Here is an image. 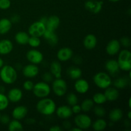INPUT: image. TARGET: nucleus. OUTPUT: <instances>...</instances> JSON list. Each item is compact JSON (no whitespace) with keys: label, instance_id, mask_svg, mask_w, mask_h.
<instances>
[{"label":"nucleus","instance_id":"1","mask_svg":"<svg viewBox=\"0 0 131 131\" xmlns=\"http://www.w3.org/2000/svg\"><path fill=\"white\" fill-rule=\"evenodd\" d=\"M36 108L38 112L45 116H50L56 111V105L52 99L42 98L37 102Z\"/></svg>","mask_w":131,"mask_h":131},{"label":"nucleus","instance_id":"2","mask_svg":"<svg viewBox=\"0 0 131 131\" xmlns=\"http://www.w3.org/2000/svg\"><path fill=\"white\" fill-rule=\"evenodd\" d=\"M0 78L5 84H12L16 81L17 73L15 68L11 65H3L0 70Z\"/></svg>","mask_w":131,"mask_h":131},{"label":"nucleus","instance_id":"3","mask_svg":"<svg viewBox=\"0 0 131 131\" xmlns=\"http://www.w3.org/2000/svg\"><path fill=\"white\" fill-rule=\"evenodd\" d=\"M118 56V63L120 70L129 72L131 69V52L127 49L119 51Z\"/></svg>","mask_w":131,"mask_h":131},{"label":"nucleus","instance_id":"4","mask_svg":"<svg viewBox=\"0 0 131 131\" xmlns=\"http://www.w3.org/2000/svg\"><path fill=\"white\" fill-rule=\"evenodd\" d=\"M93 80L95 85L101 89H106L112 84L111 76L104 72H99L95 74Z\"/></svg>","mask_w":131,"mask_h":131},{"label":"nucleus","instance_id":"5","mask_svg":"<svg viewBox=\"0 0 131 131\" xmlns=\"http://www.w3.org/2000/svg\"><path fill=\"white\" fill-rule=\"evenodd\" d=\"M51 87L49 84L44 81L38 82L34 84L33 91V94L38 98L42 99L47 97L51 93Z\"/></svg>","mask_w":131,"mask_h":131},{"label":"nucleus","instance_id":"6","mask_svg":"<svg viewBox=\"0 0 131 131\" xmlns=\"http://www.w3.org/2000/svg\"><path fill=\"white\" fill-rule=\"evenodd\" d=\"M52 89L56 96L63 97L67 91V84L66 81L61 78H56V79L52 81Z\"/></svg>","mask_w":131,"mask_h":131},{"label":"nucleus","instance_id":"7","mask_svg":"<svg viewBox=\"0 0 131 131\" xmlns=\"http://www.w3.org/2000/svg\"><path fill=\"white\" fill-rule=\"evenodd\" d=\"M74 122L78 127L82 130H86L92 126V121L91 118L86 114H77L74 118Z\"/></svg>","mask_w":131,"mask_h":131},{"label":"nucleus","instance_id":"8","mask_svg":"<svg viewBox=\"0 0 131 131\" xmlns=\"http://www.w3.org/2000/svg\"><path fill=\"white\" fill-rule=\"evenodd\" d=\"M46 30V25L41 23L40 20H38V21H36L31 24L28 29V34L29 35V36L40 38L41 37H43Z\"/></svg>","mask_w":131,"mask_h":131},{"label":"nucleus","instance_id":"9","mask_svg":"<svg viewBox=\"0 0 131 131\" xmlns=\"http://www.w3.org/2000/svg\"><path fill=\"white\" fill-rule=\"evenodd\" d=\"M104 2L97 0H88L84 3V7L88 11L93 14H97L102 10Z\"/></svg>","mask_w":131,"mask_h":131},{"label":"nucleus","instance_id":"10","mask_svg":"<svg viewBox=\"0 0 131 131\" xmlns=\"http://www.w3.org/2000/svg\"><path fill=\"white\" fill-rule=\"evenodd\" d=\"M26 58L31 63L38 65L43 61V55L38 50L31 49L27 52Z\"/></svg>","mask_w":131,"mask_h":131},{"label":"nucleus","instance_id":"11","mask_svg":"<svg viewBox=\"0 0 131 131\" xmlns=\"http://www.w3.org/2000/svg\"><path fill=\"white\" fill-rule=\"evenodd\" d=\"M120 47H121V44L120 41L116 39L111 40L106 46V52L110 56H115L118 53L120 50Z\"/></svg>","mask_w":131,"mask_h":131},{"label":"nucleus","instance_id":"12","mask_svg":"<svg viewBox=\"0 0 131 131\" xmlns=\"http://www.w3.org/2000/svg\"><path fill=\"white\" fill-rule=\"evenodd\" d=\"M39 73V69L37 65L31 63L26 65L23 69V74L26 78H33Z\"/></svg>","mask_w":131,"mask_h":131},{"label":"nucleus","instance_id":"13","mask_svg":"<svg viewBox=\"0 0 131 131\" xmlns=\"http://www.w3.org/2000/svg\"><path fill=\"white\" fill-rule=\"evenodd\" d=\"M74 88L78 93L81 94H84L89 90L90 85L88 82L84 79H77L74 84Z\"/></svg>","mask_w":131,"mask_h":131},{"label":"nucleus","instance_id":"14","mask_svg":"<svg viewBox=\"0 0 131 131\" xmlns=\"http://www.w3.org/2000/svg\"><path fill=\"white\" fill-rule=\"evenodd\" d=\"M55 112L59 118L64 119V120L69 118L73 115L71 107L69 106H64V105L60 106L57 109H56Z\"/></svg>","mask_w":131,"mask_h":131},{"label":"nucleus","instance_id":"15","mask_svg":"<svg viewBox=\"0 0 131 131\" xmlns=\"http://www.w3.org/2000/svg\"><path fill=\"white\" fill-rule=\"evenodd\" d=\"M23 95V93L21 90L18 88H14L9 90L7 97L10 102L17 103L22 99Z\"/></svg>","mask_w":131,"mask_h":131},{"label":"nucleus","instance_id":"16","mask_svg":"<svg viewBox=\"0 0 131 131\" xmlns=\"http://www.w3.org/2000/svg\"><path fill=\"white\" fill-rule=\"evenodd\" d=\"M73 51L69 47H62L57 52V58L60 61H67L72 58Z\"/></svg>","mask_w":131,"mask_h":131},{"label":"nucleus","instance_id":"17","mask_svg":"<svg viewBox=\"0 0 131 131\" xmlns=\"http://www.w3.org/2000/svg\"><path fill=\"white\" fill-rule=\"evenodd\" d=\"M28 110L26 106H19L15 107L12 112V116L14 119L20 120L24 119L28 114Z\"/></svg>","mask_w":131,"mask_h":131},{"label":"nucleus","instance_id":"18","mask_svg":"<svg viewBox=\"0 0 131 131\" xmlns=\"http://www.w3.org/2000/svg\"><path fill=\"white\" fill-rule=\"evenodd\" d=\"M60 19L59 17L56 15H51L47 17V20L46 24V29L55 31L60 26Z\"/></svg>","mask_w":131,"mask_h":131},{"label":"nucleus","instance_id":"19","mask_svg":"<svg viewBox=\"0 0 131 131\" xmlns=\"http://www.w3.org/2000/svg\"><path fill=\"white\" fill-rule=\"evenodd\" d=\"M14 45L8 39H3L0 40V54L6 55L12 51Z\"/></svg>","mask_w":131,"mask_h":131},{"label":"nucleus","instance_id":"20","mask_svg":"<svg viewBox=\"0 0 131 131\" xmlns=\"http://www.w3.org/2000/svg\"><path fill=\"white\" fill-rule=\"evenodd\" d=\"M105 67L109 74L112 75H115L118 74L120 70L117 60H110L106 61Z\"/></svg>","mask_w":131,"mask_h":131},{"label":"nucleus","instance_id":"21","mask_svg":"<svg viewBox=\"0 0 131 131\" xmlns=\"http://www.w3.org/2000/svg\"><path fill=\"white\" fill-rule=\"evenodd\" d=\"M105 90H105L104 94L106 97L107 101L114 102L118 99L120 93H119V91L118 90V89H116L115 87L110 86Z\"/></svg>","mask_w":131,"mask_h":131},{"label":"nucleus","instance_id":"22","mask_svg":"<svg viewBox=\"0 0 131 131\" xmlns=\"http://www.w3.org/2000/svg\"><path fill=\"white\" fill-rule=\"evenodd\" d=\"M97 37L93 34H88L84 37L83 40L84 47L88 50H92L97 46Z\"/></svg>","mask_w":131,"mask_h":131},{"label":"nucleus","instance_id":"23","mask_svg":"<svg viewBox=\"0 0 131 131\" xmlns=\"http://www.w3.org/2000/svg\"><path fill=\"white\" fill-rule=\"evenodd\" d=\"M43 37H44V38L50 46H55L58 43V37L55 31L46 29Z\"/></svg>","mask_w":131,"mask_h":131},{"label":"nucleus","instance_id":"24","mask_svg":"<svg viewBox=\"0 0 131 131\" xmlns=\"http://www.w3.org/2000/svg\"><path fill=\"white\" fill-rule=\"evenodd\" d=\"M50 72L54 78H60L62 73V67L59 61H54L50 65Z\"/></svg>","mask_w":131,"mask_h":131},{"label":"nucleus","instance_id":"25","mask_svg":"<svg viewBox=\"0 0 131 131\" xmlns=\"http://www.w3.org/2000/svg\"><path fill=\"white\" fill-rule=\"evenodd\" d=\"M12 26V23L10 19L3 18L0 19V35H5L8 33Z\"/></svg>","mask_w":131,"mask_h":131},{"label":"nucleus","instance_id":"26","mask_svg":"<svg viewBox=\"0 0 131 131\" xmlns=\"http://www.w3.org/2000/svg\"><path fill=\"white\" fill-rule=\"evenodd\" d=\"M123 111L120 108H114L111 110L109 114V118L112 122H117L120 121L123 117Z\"/></svg>","mask_w":131,"mask_h":131},{"label":"nucleus","instance_id":"27","mask_svg":"<svg viewBox=\"0 0 131 131\" xmlns=\"http://www.w3.org/2000/svg\"><path fill=\"white\" fill-rule=\"evenodd\" d=\"M29 37V35L26 32L19 31L15 34V40L19 45H26L28 44Z\"/></svg>","mask_w":131,"mask_h":131},{"label":"nucleus","instance_id":"28","mask_svg":"<svg viewBox=\"0 0 131 131\" xmlns=\"http://www.w3.org/2000/svg\"><path fill=\"white\" fill-rule=\"evenodd\" d=\"M67 75L70 79L77 80L81 77L82 71L79 67L74 66L70 67L67 69Z\"/></svg>","mask_w":131,"mask_h":131},{"label":"nucleus","instance_id":"29","mask_svg":"<svg viewBox=\"0 0 131 131\" xmlns=\"http://www.w3.org/2000/svg\"><path fill=\"white\" fill-rule=\"evenodd\" d=\"M107 125V123L104 119L99 118L92 124V128L95 131H102L104 130Z\"/></svg>","mask_w":131,"mask_h":131},{"label":"nucleus","instance_id":"30","mask_svg":"<svg viewBox=\"0 0 131 131\" xmlns=\"http://www.w3.org/2000/svg\"><path fill=\"white\" fill-rule=\"evenodd\" d=\"M8 129L10 131H22L24 129V127L19 120L14 119L10 120V122L8 123Z\"/></svg>","mask_w":131,"mask_h":131},{"label":"nucleus","instance_id":"31","mask_svg":"<svg viewBox=\"0 0 131 131\" xmlns=\"http://www.w3.org/2000/svg\"><path fill=\"white\" fill-rule=\"evenodd\" d=\"M128 83L129 81L127 80V79L125 77H122V78H117L114 81L113 85L116 89H123L128 85Z\"/></svg>","mask_w":131,"mask_h":131},{"label":"nucleus","instance_id":"32","mask_svg":"<svg viewBox=\"0 0 131 131\" xmlns=\"http://www.w3.org/2000/svg\"><path fill=\"white\" fill-rule=\"evenodd\" d=\"M93 106H94V102L93 100L91 99H86L82 102L81 104V111L86 113L92 110Z\"/></svg>","mask_w":131,"mask_h":131},{"label":"nucleus","instance_id":"33","mask_svg":"<svg viewBox=\"0 0 131 131\" xmlns=\"http://www.w3.org/2000/svg\"><path fill=\"white\" fill-rule=\"evenodd\" d=\"M92 100H93V102L97 105H102L107 102L104 94L102 93H100V92L93 95Z\"/></svg>","mask_w":131,"mask_h":131},{"label":"nucleus","instance_id":"34","mask_svg":"<svg viewBox=\"0 0 131 131\" xmlns=\"http://www.w3.org/2000/svg\"><path fill=\"white\" fill-rule=\"evenodd\" d=\"M8 99L7 95H5L4 93H0V111H3L6 110L9 105Z\"/></svg>","mask_w":131,"mask_h":131},{"label":"nucleus","instance_id":"35","mask_svg":"<svg viewBox=\"0 0 131 131\" xmlns=\"http://www.w3.org/2000/svg\"><path fill=\"white\" fill-rule=\"evenodd\" d=\"M40 43L41 40L39 37H33V36H30L29 37V40H28V44H29L31 47L37 48V47H39Z\"/></svg>","mask_w":131,"mask_h":131},{"label":"nucleus","instance_id":"36","mask_svg":"<svg viewBox=\"0 0 131 131\" xmlns=\"http://www.w3.org/2000/svg\"><path fill=\"white\" fill-rule=\"evenodd\" d=\"M67 102L69 106H72L78 104V98L75 93H70L67 96Z\"/></svg>","mask_w":131,"mask_h":131},{"label":"nucleus","instance_id":"37","mask_svg":"<svg viewBox=\"0 0 131 131\" xmlns=\"http://www.w3.org/2000/svg\"><path fill=\"white\" fill-rule=\"evenodd\" d=\"M93 113L99 118H102L105 116L106 111V110L103 107L101 106L100 105H98V106L94 107V108H93Z\"/></svg>","mask_w":131,"mask_h":131},{"label":"nucleus","instance_id":"38","mask_svg":"<svg viewBox=\"0 0 131 131\" xmlns=\"http://www.w3.org/2000/svg\"><path fill=\"white\" fill-rule=\"evenodd\" d=\"M11 6L10 0H0V9L1 10H7Z\"/></svg>","mask_w":131,"mask_h":131},{"label":"nucleus","instance_id":"39","mask_svg":"<svg viewBox=\"0 0 131 131\" xmlns=\"http://www.w3.org/2000/svg\"><path fill=\"white\" fill-rule=\"evenodd\" d=\"M120 43L122 46H123L125 47H129L131 45V41L129 37H124L120 39Z\"/></svg>","mask_w":131,"mask_h":131},{"label":"nucleus","instance_id":"40","mask_svg":"<svg viewBox=\"0 0 131 131\" xmlns=\"http://www.w3.org/2000/svg\"><path fill=\"white\" fill-rule=\"evenodd\" d=\"M34 83L31 81H26L24 83H23V88L26 91H31L33 90V86H34Z\"/></svg>","mask_w":131,"mask_h":131},{"label":"nucleus","instance_id":"41","mask_svg":"<svg viewBox=\"0 0 131 131\" xmlns=\"http://www.w3.org/2000/svg\"><path fill=\"white\" fill-rule=\"evenodd\" d=\"M53 75H52L51 72H46L43 74L42 75V79H43V81L46 82V83H49V82L52 81L53 80Z\"/></svg>","mask_w":131,"mask_h":131},{"label":"nucleus","instance_id":"42","mask_svg":"<svg viewBox=\"0 0 131 131\" xmlns=\"http://www.w3.org/2000/svg\"><path fill=\"white\" fill-rule=\"evenodd\" d=\"M10 121V117L8 116V115H3L1 116V118H0V122H1V124H5V125H6V124H8Z\"/></svg>","mask_w":131,"mask_h":131},{"label":"nucleus","instance_id":"43","mask_svg":"<svg viewBox=\"0 0 131 131\" xmlns=\"http://www.w3.org/2000/svg\"><path fill=\"white\" fill-rule=\"evenodd\" d=\"M71 109L72 111V113L74 114H79L80 113L81 111V106L80 105H78V104L72 106V107H71Z\"/></svg>","mask_w":131,"mask_h":131},{"label":"nucleus","instance_id":"44","mask_svg":"<svg viewBox=\"0 0 131 131\" xmlns=\"http://www.w3.org/2000/svg\"><path fill=\"white\" fill-rule=\"evenodd\" d=\"M19 20H20V16L18 15H17V14H15V15H12L11 17V19H10V21L12 22V23H18V22H19Z\"/></svg>","mask_w":131,"mask_h":131},{"label":"nucleus","instance_id":"45","mask_svg":"<svg viewBox=\"0 0 131 131\" xmlns=\"http://www.w3.org/2000/svg\"><path fill=\"white\" fill-rule=\"evenodd\" d=\"M63 127L65 129H69V130L72 127L71 123L69 121H64L63 122Z\"/></svg>","mask_w":131,"mask_h":131},{"label":"nucleus","instance_id":"46","mask_svg":"<svg viewBox=\"0 0 131 131\" xmlns=\"http://www.w3.org/2000/svg\"><path fill=\"white\" fill-rule=\"evenodd\" d=\"M50 131H62L63 129L58 125H54L49 128Z\"/></svg>","mask_w":131,"mask_h":131},{"label":"nucleus","instance_id":"47","mask_svg":"<svg viewBox=\"0 0 131 131\" xmlns=\"http://www.w3.org/2000/svg\"><path fill=\"white\" fill-rule=\"evenodd\" d=\"M73 61H74V62L75 63V64H80V63H81L83 60H82V58L80 57V56H76L74 58V59H73Z\"/></svg>","mask_w":131,"mask_h":131},{"label":"nucleus","instance_id":"48","mask_svg":"<svg viewBox=\"0 0 131 131\" xmlns=\"http://www.w3.org/2000/svg\"><path fill=\"white\" fill-rule=\"evenodd\" d=\"M47 17H42L40 19V21L41 23H43V24H44L45 25H46V22H47Z\"/></svg>","mask_w":131,"mask_h":131},{"label":"nucleus","instance_id":"49","mask_svg":"<svg viewBox=\"0 0 131 131\" xmlns=\"http://www.w3.org/2000/svg\"><path fill=\"white\" fill-rule=\"evenodd\" d=\"M69 130H70V131H82V130L80 129V128L78 127L77 126H76V127H73V128H72V129H69Z\"/></svg>","mask_w":131,"mask_h":131},{"label":"nucleus","instance_id":"50","mask_svg":"<svg viewBox=\"0 0 131 131\" xmlns=\"http://www.w3.org/2000/svg\"><path fill=\"white\" fill-rule=\"evenodd\" d=\"M5 92V87L3 86H0V93H4V92Z\"/></svg>","mask_w":131,"mask_h":131},{"label":"nucleus","instance_id":"51","mask_svg":"<svg viewBox=\"0 0 131 131\" xmlns=\"http://www.w3.org/2000/svg\"><path fill=\"white\" fill-rule=\"evenodd\" d=\"M4 65V61L1 58H0V69L2 68V67Z\"/></svg>","mask_w":131,"mask_h":131},{"label":"nucleus","instance_id":"52","mask_svg":"<svg viewBox=\"0 0 131 131\" xmlns=\"http://www.w3.org/2000/svg\"><path fill=\"white\" fill-rule=\"evenodd\" d=\"M127 117H128V119H129V120H130L131 119V111H129V112H128Z\"/></svg>","mask_w":131,"mask_h":131},{"label":"nucleus","instance_id":"53","mask_svg":"<svg viewBox=\"0 0 131 131\" xmlns=\"http://www.w3.org/2000/svg\"><path fill=\"white\" fill-rule=\"evenodd\" d=\"M131 98H129V109L131 108Z\"/></svg>","mask_w":131,"mask_h":131},{"label":"nucleus","instance_id":"54","mask_svg":"<svg viewBox=\"0 0 131 131\" xmlns=\"http://www.w3.org/2000/svg\"><path fill=\"white\" fill-rule=\"evenodd\" d=\"M110 1H111V2H118V1H120V0H109Z\"/></svg>","mask_w":131,"mask_h":131},{"label":"nucleus","instance_id":"55","mask_svg":"<svg viewBox=\"0 0 131 131\" xmlns=\"http://www.w3.org/2000/svg\"><path fill=\"white\" fill-rule=\"evenodd\" d=\"M1 113H0V118H1Z\"/></svg>","mask_w":131,"mask_h":131}]
</instances>
